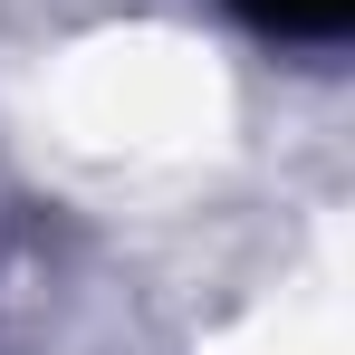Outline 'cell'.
Segmentation results:
<instances>
[{
    "instance_id": "cell-1",
    "label": "cell",
    "mask_w": 355,
    "mask_h": 355,
    "mask_svg": "<svg viewBox=\"0 0 355 355\" xmlns=\"http://www.w3.org/2000/svg\"><path fill=\"white\" fill-rule=\"evenodd\" d=\"M240 19H259V29H279V39H336L355 19V0H231Z\"/></svg>"
}]
</instances>
